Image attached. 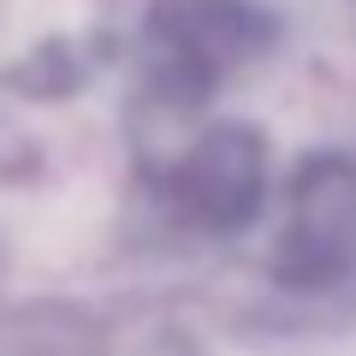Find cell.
<instances>
[{"mask_svg":"<svg viewBox=\"0 0 356 356\" xmlns=\"http://www.w3.org/2000/svg\"><path fill=\"white\" fill-rule=\"evenodd\" d=\"M178 208L208 232H243L267 196V143L250 125H214L172 172Z\"/></svg>","mask_w":356,"mask_h":356,"instance_id":"cell-3","label":"cell"},{"mask_svg":"<svg viewBox=\"0 0 356 356\" xmlns=\"http://www.w3.org/2000/svg\"><path fill=\"white\" fill-rule=\"evenodd\" d=\"M267 36H273V24L250 0H161L149 18L154 72L184 102L208 95L238 60L261 54Z\"/></svg>","mask_w":356,"mask_h":356,"instance_id":"cell-1","label":"cell"},{"mask_svg":"<svg viewBox=\"0 0 356 356\" xmlns=\"http://www.w3.org/2000/svg\"><path fill=\"white\" fill-rule=\"evenodd\" d=\"M280 280L321 291L356 267V161L321 154L297 172L291 220L280 238Z\"/></svg>","mask_w":356,"mask_h":356,"instance_id":"cell-2","label":"cell"}]
</instances>
